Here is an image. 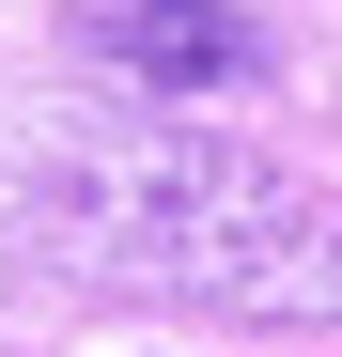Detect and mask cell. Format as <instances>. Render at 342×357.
<instances>
[{"label":"cell","mask_w":342,"mask_h":357,"mask_svg":"<svg viewBox=\"0 0 342 357\" xmlns=\"http://www.w3.org/2000/svg\"><path fill=\"white\" fill-rule=\"evenodd\" d=\"M0 202L47 280L249 311V326H342V202L187 109H31L0 140Z\"/></svg>","instance_id":"6da1fadb"},{"label":"cell","mask_w":342,"mask_h":357,"mask_svg":"<svg viewBox=\"0 0 342 357\" xmlns=\"http://www.w3.org/2000/svg\"><path fill=\"white\" fill-rule=\"evenodd\" d=\"M63 47L140 93H234L265 78V31L234 16V0H63Z\"/></svg>","instance_id":"7a4b0ae2"}]
</instances>
